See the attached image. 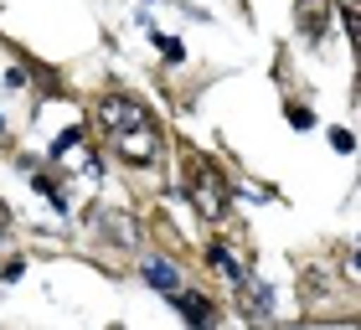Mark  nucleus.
<instances>
[{
	"mask_svg": "<svg viewBox=\"0 0 361 330\" xmlns=\"http://www.w3.org/2000/svg\"><path fill=\"white\" fill-rule=\"evenodd\" d=\"M155 47H160V52H166L171 62H180V57H186V52H180V42H176V37H155Z\"/></svg>",
	"mask_w": 361,
	"mask_h": 330,
	"instance_id": "6e6552de",
	"label": "nucleus"
},
{
	"mask_svg": "<svg viewBox=\"0 0 361 330\" xmlns=\"http://www.w3.org/2000/svg\"><path fill=\"white\" fill-rule=\"evenodd\" d=\"M207 263H212L217 274H227V279H233V289L243 284V279H248V269H243V258H238V253H233L227 243H212V248H207Z\"/></svg>",
	"mask_w": 361,
	"mask_h": 330,
	"instance_id": "39448f33",
	"label": "nucleus"
},
{
	"mask_svg": "<svg viewBox=\"0 0 361 330\" xmlns=\"http://www.w3.org/2000/svg\"><path fill=\"white\" fill-rule=\"evenodd\" d=\"M186 196H191V207L202 212L207 222H222L227 217L233 191H227V176H222V165L212 155H186Z\"/></svg>",
	"mask_w": 361,
	"mask_h": 330,
	"instance_id": "f257e3e1",
	"label": "nucleus"
},
{
	"mask_svg": "<svg viewBox=\"0 0 361 330\" xmlns=\"http://www.w3.org/2000/svg\"><path fill=\"white\" fill-rule=\"evenodd\" d=\"M114 150H119V160L129 165H155L160 160V124L145 119V124H129V129H114Z\"/></svg>",
	"mask_w": 361,
	"mask_h": 330,
	"instance_id": "f03ea898",
	"label": "nucleus"
},
{
	"mask_svg": "<svg viewBox=\"0 0 361 330\" xmlns=\"http://www.w3.org/2000/svg\"><path fill=\"white\" fill-rule=\"evenodd\" d=\"M166 300H171V305L180 310V320H186V325H212V320H217V305H212L207 294L186 289V284H180L176 294H166Z\"/></svg>",
	"mask_w": 361,
	"mask_h": 330,
	"instance_id": "20e7f679",
	"label": "nucleus"
},
{
	"mask_svg": "<svg viewBox=\"0 0 361 330\" xmlns=\"http://www.w3.org/2000/svg\"><path fill=\"white\" fill-rule=\"evenodd\" d=\"M145 279H150L160 294H176L180 289V279H176V269H171L166 258H145Z\"/></svg>",
	"mask_w": 361,
	"mask_h": 330,
	"instance_id": "423d86ee",
	"label": "nucleus"
},
{
	"mask_svg": "<svg viewBox=\"0 0 361 330\" xmlns=\"http://www.w3.org/2000/svg\"><path fill=\"white\" fill-rule=\"evenodd\" d=\"M294 26L305 42H325L331 31V0H294Z\"/></svg>",
	"mask_w": 361,
	"mask_h": 330,
	"instance_id": "7ed1b4c3",
	"label": "nucleus"
},
{
	"mask_svg": "<svg viewBox=\"0 0 361 330\" xmlns=\"http://www.w3.org/2000/svg\"><path fill=\"white\" fill-rule=\"evenodd\" d=\"M331 145H336V150H341V155H351V150H356V140H351V129H336V135H331Z\"/></svg>",
	"mask_w": 361,
	"mask_h": 330,
	"instance_id": "1a4fd4ad",
	"label": "nucleus"
},
{
	"mask_svg": "<svg viewBox=\"0 0 361 330\" xmlns=\"http://www.w3.org/2000/svg\"><path fill=\"white\" fill-rule=\"evenodd\" d=\"M284 119H289L294 129H315V114H310L305 104H284Z\"/></svg>",
	"mask_w": 361,
	"mask_h": 330,
	"instance_id": "0eeeda50",
	"label": "nucleus"
},
{
	"mask_svg": "<svg viewBox=\"0 0 361 330\" xmlns=\"http://www.w3.org/2000/svg\"><path fill=\"white\" fill-rule=\"evenodd\" d=\"M6 227H11V212H6V202H0V233H6Z\"/></svg>",
	"mask_w": 361,
	"mask_h": 330,
	"instance_id": "9d476101",
	"label": "nucleus"
}]
</instances>
